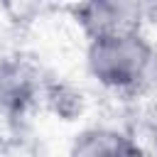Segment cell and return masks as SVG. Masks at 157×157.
Masks as SVG:
<instances>
[{
    "mask_svg": "<svg viewBox=\"0 0 157 157\" xmlns=\"http://www.w3.org/2000/svg\"><path fill=\"white\" fill-rule=\"evenodd\" d=\"M91 78L118 96H140L157 83V47L142 34L105 37L86 44Z\"/></svg>",
    "mask_w": 157,
    "mask_h": 157,
    "instance_id": "obj_1",
    "label": "cell"
},
{
    "mask_svg": "<svg viewBox=\"0 0 157 157\" xmlns=\"http://www.w3.org/2000/svg\"><path fill=\"white\" fill-rule=\"evenodd\" d=\"M150 7L130 0H88L71 5V20L86 42L142 32Z\"/></svg>",
    "mask_w": 157,
    "mask_h": 157,
    "instance_id": "obj_2",
    "label": "cell"
},
{
    "mask_svg": "<svg viewBox=\"0 0 157 157\" xmlns=\"http://www.w3.org/2000/svg\"><path fill=\"white\" fill-rule=\"evenodd\" d=\"M44 81L39 71L22 56H2L0 59V113L22 115L34 103L42 101Z\"/></svg>",
    "mask_w": 157,
    "mask_h": 157,
    "instance_id": "obj_3",
    "label": "cell"
},
{
    "mask_svg": "<svg viewBox=\"0 0 157 157\" xmlns=\"http://www.w3.org/2000/svg\"><path fill=\"white\" fill-rule=\"evenodd\" d=\"M66 157H145V150L120 128L88 125L74 135Z\"/></svg>",
    "mask_w": 157,
    "mask_h": 157,
    "instance_id": "obj_4",
    "label": "cell"
},
{
    "mask_svg": "<svg viewBox=\"0 0 157 157\" xmlns=\"http://www.w3.org/2000/svg\"><path fill=\"white\" fill-rule=\"evenodd\" d=\"M42 101L47 103V108L59 115L61 120H76L81 113H83V93L71 86V83H64V81H54V83H44V91H42Z\"/></svg>",
    "mask_w": 157,
    "mask_h": 157,
    "instance_id": "obj_5",
    "label": "cell"
},
{
    "mask_svg": "<svg viewBox=\"0 0 157 157\" xmlns=\"http://www.w3.org/2000/svg\"><path fill=\"white\" fill-rule=\"evenodd\" d=\"M152 157H157V128L152 132Z\"/></svg>",
    "mask_w": 157,
    "mask_h": 157,
    "instance_id": "obj_6",
    "label": "cell"
},
{
    "mask_svg": "<svg viewBox=\"0 0 157 157\" xmlns=\"http://www.w3.org/2000/svg\"><path fill=\"white\" fill-rule=\"evenodd\" d=\"M152 10H155V15H157V7H152Z\"/></svg>",
    "mask_w": 157,
    "mask_h": 157,
    "instance_id": "obj_7",
    "label": "cell"
}]
</instances>
